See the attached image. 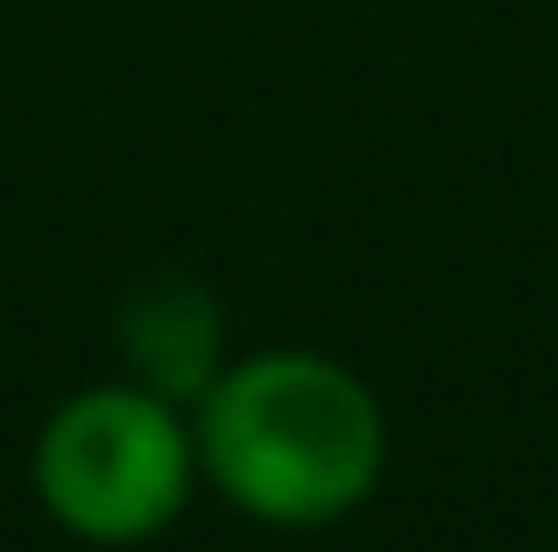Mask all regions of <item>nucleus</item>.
<instances>
[{
	"label": "nucleus",
	"mask_w": 558,
	"mask_h": 552,
	"mask_svg": "<svg viewBox=\"0 0 558 552\" xmlns=\"http://www.w3.org/2000/svg\"><path fill=\"white\" fill-rule=\"evenodd\" d=\"M198 475L227 511L269 531L354 517L389 468V411L368 375L318 347H255L191 404Z\"/></svg>",
	"instance_id": "nucleus-1"
},
{
	"label": "nucleus",
	"mask_w": 558,
	"mask_h": 552,
	"mask_svg": "<svg viewBox=\"0 0 558 552\" xmlns=\"http://www.w3.org/2000/svg\"><path fill=\"white\" fill-rule=\"evenodd\" d=\"M113 347H121V375L170 404H198L219 383V369L233 361L227 340V304L205 276L191 269H156L142 284H128V298L113 304Z\"/></svg>",
	"instance_id": "nucleus-3"
},
{
	"label": "nucleus",
	"mask_w": 558,
	"mask_h": 552,
	"mask_svg": "<svg viewBox=\"0 0 558 552\" xmlns=\"http://www.w3.org/2000/svg\"><path fill=\"white\" fill-rule=\"evenodd\" d=\"M28 489H36L43 517L78 545L113 552L163 539L205 489L191 411L128 375L71 389L36 425Z\"/></svg>",
	"instance_id": "nucleus-2"
}]
</instances>
